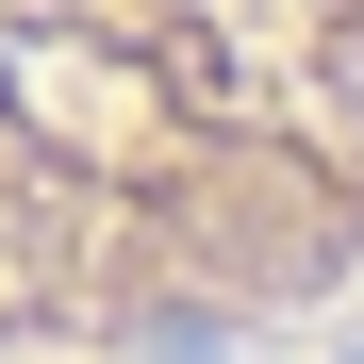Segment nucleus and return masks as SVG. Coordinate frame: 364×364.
<instances>
[{"label": "nucleus", "instance_id": "f257e3e1", "mask_svg": "<svg viewBox=\"0 0 364 364\" xmlns=\"http://www.w3.org/2000/svg\"><path fill=\"white\" fill-rule=\"evenodd\" d=\"M315 315H364V0H0V364Z\"/></svg>", "mask_w": 364, "mask_h": 364}]
</instances>
